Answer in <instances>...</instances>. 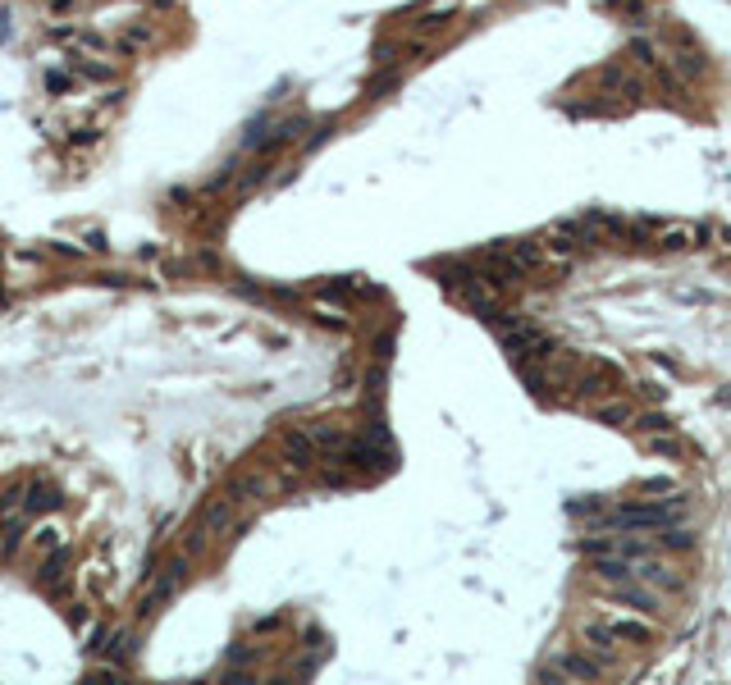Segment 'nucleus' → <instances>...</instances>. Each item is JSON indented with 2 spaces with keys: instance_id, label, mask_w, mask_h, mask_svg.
I'll list each match as a JSON object with an SVG mask.
<instances>
[{
  "instance_id": "1",
  "label": "nucleus",
  "mask_w": 731,
  "mask_h": 685,
  "mask_svg": "<svg viewBox=\"0 0 731 685\" xmlns=\"http://www.w3.org/2000/svg\"><path fill=\"white\" fill-rule=\"evenodd\" d=\"M677 511H681V498H667L663 507H622L617 516H612V525H626V530H663V525H672L677 521Z\"/></svg>"
},
{
  "instance_id": "2",
  "label": "nucleus",
  "mask_w": 731,
  "mask_h": 685,
  "mask_svg": "<svg viewBox=\"0 0 731 685\" xmlns=\"http://www.w3.org/2000/svg\"><path fill=\"white\" fill-rule=\"evenodd\" d=\"M183 571H187V562H183V557H174V562L165 566V580H160V585H156L146 598H142V608H137V612H142V617H151V612H156V603H165V598L174 594L178 585H183Z\"/></svg>"
},
{
  "instance_id": "3",
  "label": "nucleus",
  "mask_w": 731,
  "mask_h": 685,
  "mask_svg": "<svg viewBox=\"0 0 731 685\" xmlns=\"http://www.w3.org/2000/svg\"><path fill=\"white\" fill-rule=\"evenodd\" d=\"M557 672L576 676V681H599V663L585 658V653H562V658H557Z\"/></svg>"
},
{
  "instance_id": "4",
  "label": "nucleus",
  "mask_w": 731,
  "mask_h": 685,
  "mask_svg": "<svg viewBox=\"0 0 731 685\" xmlns=\"http://www.w3.org/2000/svg\"><path fill=\"white\" fill-rule=\"evenodd\" d=\"M284 453H288L293 466H311V462H316V439L293 430V434H284Z\"/></svg>"
},
{
  "instance_id": "5",
  "label": "nucleus",
  "mask_w": 731,
  "mask_h": 685,
  "mask_svg": "<svg viewBox=\"0 0 731 685\" xmlns=\"http://www.w3.org/2000/svg\"><path fill=\"white\" fill-rule=\"evenodd\" d=\"M612 598L617 603H631L635 612H658V594H649V589H635V585H612Z\"/></svg>"
},
{
  "instance_id": "6",
  "label": "nucleus",
  "mask_w": 731,
  "mask_h": 685,
  "mask_svg": "<svg viewBox=\"0 0 731 685\" xmlns=\"http://www.w3.org/2000/svg\"><path fill=\"white\" fill-rule=\"evenodd\" d=\"M23 507L33 511H51V507H60V493L51 489V484H28V493H23Z\"/></svg>"
},
{
  "instance_id": "7",
  "label": "nucleus",
  "mask_w": 731,
  "mask_h": 685,
  "mask_svg": "<svg viewBox=\"0 0 731 685\" xmlns=\"http://www.w3.org/2000/svg\"><path fill=\"white\" fill-rule=\"evenodd\" d=\"M635 576H640V580H654L658 589H677V585H681V580L672 576V571H667L663 562H644V557L635 562Z\"/></svg>"
},
{
  "instance_id": "8",
  "label": "nucleus",
  "mask_w": 731,
  "mask_h": 685,
  "mask_svg": "<svg viewBox=\"0 0 731 685\" xmlns=\"http://www.w3.org/2000/svg\"><path fill=\"white\" fill-rule=\"evenodd\" d=\"M594 576L599 580H612V585H622V580H631L635 576V566L631 562H617V557H603V562H594Z\"/></svg>"
},
{
  "instance_id": "9",
  "label": "nucleus",
  "mask_w": 731,
  "mask_h": 685,
  "mask_svg": "<svg viewBox=\"0 0 731 685\" xmlns=\"http://www.w3.org/2000/svg\"><path fill=\"white\" fill-rule=\"evenodd\" d=\"M229 516H233V502H229V498L210 502V511H206V525H201V534H215V530H224V525H229Z\"/></svg>"
},
{
  "instance_id": "10",
  "label": "nucleus",
  "mask_w": 731,
  "mask_h": 685,
  "mask_svg": "<svg viewBox=\"0 0 731 685\" xmlns=\"http://www.w3.org/2000/svg\"><path fill=\"white\" fill-rule=\"evenodd\" d=\"M302 128H306V119H288V124H279V128H274V137H270V142H261V151H279V146H288V142H293Z\"/></svg>"
},
{
  "instance_id": "11",
  "label": "nucleus",
  "mask_w": 731,
  "mask_h": 685,
  "mask_svg": "<svg viewBox=\"0 0 731 685\" xmlns=\"http://www.w3.org/2000/svg\"><path fill=\"white\" fill-rule=\"evenodd\" d=\"M608 631H612V635H622V640H635V644H649V640H654V631H649L644 621H612Z\"/></svg>"
},
{
  "instance_id": "12",
  "label": "nucleus",
  "mask_w": 731,
  "mask_h": 685,
  "mask_svg": "<svg viewBox=\"0 0 731 685\" xmlns=\"http://www.w3.org/2000/svg\"><path fill=\"white\" fill-rule=\"evenodd\" d=\"M74 74H78V78H92V83H110V78H115V69H110V65H92V60H83V55H78V60H74Z\"/></svg>"
},
{
  "instance_id": "13",
  "label": "nucleus",
  "mask_w": 731,
  "mask_h": 685,
  "mask_svg": "<svg viewBox=\"0 0 731 685\" xmlns=\"http://www.w3.org/2000/svg\"><path fill=\"white\" fill-rule=\"evenodd\" d=\"M594 421L599 425H622V421H631V407L626 403H603V407H594Z\"/></svg>"
},
{
  "instance_id": "14",
  "label": "nucleus",
  "mask_w": 731,
  "mask_h": 685,
  "mask_svg": "<svg viewBox=\"0 0 731 685\" xmlns=\"http://www.w3.org/2000/svg\"><path fill=\"white\" fill-rule=\"evenodd\" d=\"M658 544H663V548H695V534H690V530H681V525H663Z\"/></svg>"
},
{
  "instance_id": "15",
  "label": "nucleus",
  "mask_w": 731,
  "mask_h": 685,
  "mask_svg": "<svg viewBox=\"0 0 731 685\" xmlns=\"http://www.w3.org/2000/svg\"><path fill=\"white\" fill-rule=\"evenodd\" d=\"M585 640L594 644V653L603 658V653H612V640H617V635H612L608 626H585Z\"/></svg>"
},
{
  "instance_id": "16",
  "label": "nucleus",
  "mask_w": 731,
  "mask_h": 685,
  "mask_svg": "<svg viewBox=\"0 0 731 685\" xmlns=\"http://www.w3.org/2000/svg\"><path fill=\"white\" fill-rule=\"evenodd\" d=\"M512 261L521 265V270H530V265H539V247H535V242H516V247H512Z\"/></svg>"
},
{
  "instance_id": "17",
  "label": "nucleus",
  "mask_w": 731,
  "mask_h": 685,
  "mask_svg": "<svg viewBox=\"0 0 731 685\" xmlns=\"http://www.w3.org/2000/svg\"><path fill=\"white\" fill-rule=\"evenodd\" d=\"M635 425H640L644 434H667V430H672V425H667V416H658V412H644Z\"/></svg>"
},
{
  "instance_id": "18",
  "label": "nucleus",
  "mask_w": 731,
  "mask_h": 685,
  "mask_svg": "<svg viewBox=\"0 0 731 685\" xmlns=\"http://www.w3.org/2000/svg\"><path fill=\"white\" fill-rule=\"evenodd\" d=\"M649 453H663V457H681V443H672V439H663V434H649Z\"/></svg>"
},
{
  "instance_id": "19",
  "label": "nucleus",
  "mask_w": 731,
  "mask_h": 685,
  "mask_svg": "<svg viewBox=\"0 0 731 685\" xmlns=\"http://www.w3.org/2000/svg\"><path fill=\"white\" fill-rule=\"evenodd\" d=\"M631 55H640V65H658V60H654V46H649V42H631Z\"/></svg>"
},
{
  "instance_id": "20",
  "label": "nucleus",
  "mask_w": 731,
  "mask_h": 685,
  "mask_svg": "<svg viewBox=\"0 0 731 685\" xmlns=\"http://www.w3.org/2000/svg\"><path fill=\"white\" fill-rule=\"evenodd\" d=\"M46 87L51 92H69V74H46Z\"/></svg>"
},
{
  "instance_id": "21",
  "label": "nucleus",
  "mask_w": 731,
  "mask_h": 685,
  "mask_svg": "<svg viewBox=\"0 0 731 685\" xmlns=\"http://www.w3.org/2000/svg\"><path fill=\"white\" fill-rule=\"evenodd\" d=\"M78 42H83V46H92V51H101V46H106V42H101L96 33H83V37H78Z\"/></svg>"
},
{
  "instance_id": "22",
  "label": "nucleus",
  "mask_w": 731,
  "mask_h": 685,
  "mask_svg": "<svg viewBox=\"0 0 731 685\" xmlns=\"http://www.w3.org/2000/svg\"><path fill=\"white\" fill-rule=\"evenodd\" d=\"M713 403H722V407H731V389H722L718 398H713Z\"/></svg>"
}]
</instances>
